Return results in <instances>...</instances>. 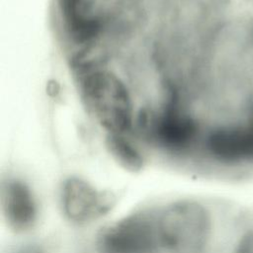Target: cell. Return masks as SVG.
Listing matches in <instances>:
<instances>
[{
    "label": "cell",
    "mask_w": 253,
    "mask_h": 253,
    "mask_svg": "<svg viewBox=\"0 0 253 253\" xmlns=\"http://www.w3.org/2000/svg\"><path fill=\"white\" fill-rule=\"evenodd\" d=\"M159 244L172 253H202L211 234L207 209L195 201H178L157 217Z\"/></svg>",
    "instance_id": "7a4b0ae2"
},
{
    "label": "cell",
    "mask_w": 253,
    "mask_h": 253,
    "mask_svg": "<svg viewBox=\"0 0 253 253\" xmlns=\"http://www.w3.org/2000/svg\"><path fill=\"white\" fill-rule=\"evenodd\" d=\"M233 253H253V229L242 234L234 247Z\"/></svg>",
    "instance_id": "30bf717a"
},
{
    "label": "cell",
    "mask_w": 253,
    "mask_h": 253,
    "mask_svg": "<svg viewBox=\"0 0 253 253\" xmlns=\"http://www.w3.org/2000/svg\"><path fill=\"white\" fill-rule=\"evenodd\" d=\"M79 89L85 107L109 133L122 134L129 128L131 101L119 77L106 70H84Z\"/></svg>",
    "instance_id": "6da1fadb"
},
{
    "label": "cell",
    "mask_w": 253,
    "mask_h": 253,
    "mask_svg": "<svg viewBox=\"0 0 253 253\" xmlns=\"http://www.w3.org/2000/svg\"><path fill=\"white\" fill-rule=\"evenodd\" d=\"M60 204L62 212L69 221L85 225L106 215L114 207L115 198L86 180L73 176L62 183Z\"/></svg>",
    "instance_id": "277c9868"
},
{
    "label": "cell",
    "mask_w": 253,
    "mask_h": 253,
    "mask_svg": "<svg viewBox=\"0 0 253 253\" xmlns=\"http://www.w3.org/2000/svg\"><path fill=\"white\" fill-rule=\"evenodd\" d=\"M19 253H42V251L37 246H28L26 248H23Z\"/></svg>",
    "instance_id": "8fae6325"
},
{
    "label": "cell",
    "mask_w": 253,
    "mask_h": 253,
    "mask_svg": "<svg viewBox=\"0 0 253 253\" xmlns=\"http://www.w3.org/2000/svg\"><path fill=\"white\" fill-rule=\"evenodd\" d=\"M106 146L111 156L124 169L133 173L142 169V156L128 140L122 136V134L109 133L106 138Z\"/></svg>",
    "instance_id": "9c48e42d"
},
{
    "label": "cell",
    "mask_w": 253,
    "mask_h": 253,
    "mask_svg": "<svg viewBox=\"0 0 253 253\" xmlns=\"http://www.w3.org/2000/svg\"><path fill=\"white\" fill-rule=\"evenodd\" d=\"M1 197L7 225L15 232L30 230L37 220L38 209L29 186L19 180H10L2 187Z\"/></svg>",
    "instance_id": "8992f818"
},
{
    "label": "cell",
    "mask_w": 253,
    "mask_h": 253,
    "mask_svg": "<svg viewBox=\"0 0 253 253\" xmlns=\"http://www.w3.org/2000/svg\"><path fill=\"white\" fill-rule=\"evenodd\" d=\"M159 244L157 218L135 212L107 227L98 238L102 253H149Z\"/></svg>",
    "instance_id": "3957f363"
},
{
    "label": "cell",
    "mask_w": 253,
    "mask_h": 253,
    "mask_svg": "<svg viewBox=\"0 0 253 253\" xmlns=\"http://www.w3.org/2000/svg\"><path fill=\"white\" fill-rule=\"evenodd\" d=\"M65 29L77 43L93 40L100 24L91 0H57Z\"/></svg>",
    "instance_id": "52a82bcc"
},
{
    "label": "cell",
    "mask_w": 253,
    "mask_h": 253,
    "mask_svg": "<svg viewBox=\"0 0 253 253\" xmlns=\"http://www.w3.org/2000/svg\"><path fill=\"white\" fill-rule=\"evenodd\" d=\"M207 148L224 164L253 162V122L216 128L208 136Z\"/></svg>",
    "instance_id": "5b68a950"
},
{
    "label": "cell",
    "mask_w": 253,
    "mask_h": 253,
    "mask_svg": "<svg viewBox=\"0 0 253 253\" xmlns=\"http://www.w3.org/2000/svg\"><path fill=\"white\" fill-rule=\"evenodd\" d=\"M151 130L162 145L172 149H180L190 144L194 139L197 126L189 117L168 113L158 116L152 121Z\"/></svg>",
    "instance_id": "ba28073f"
}]
</instances>
